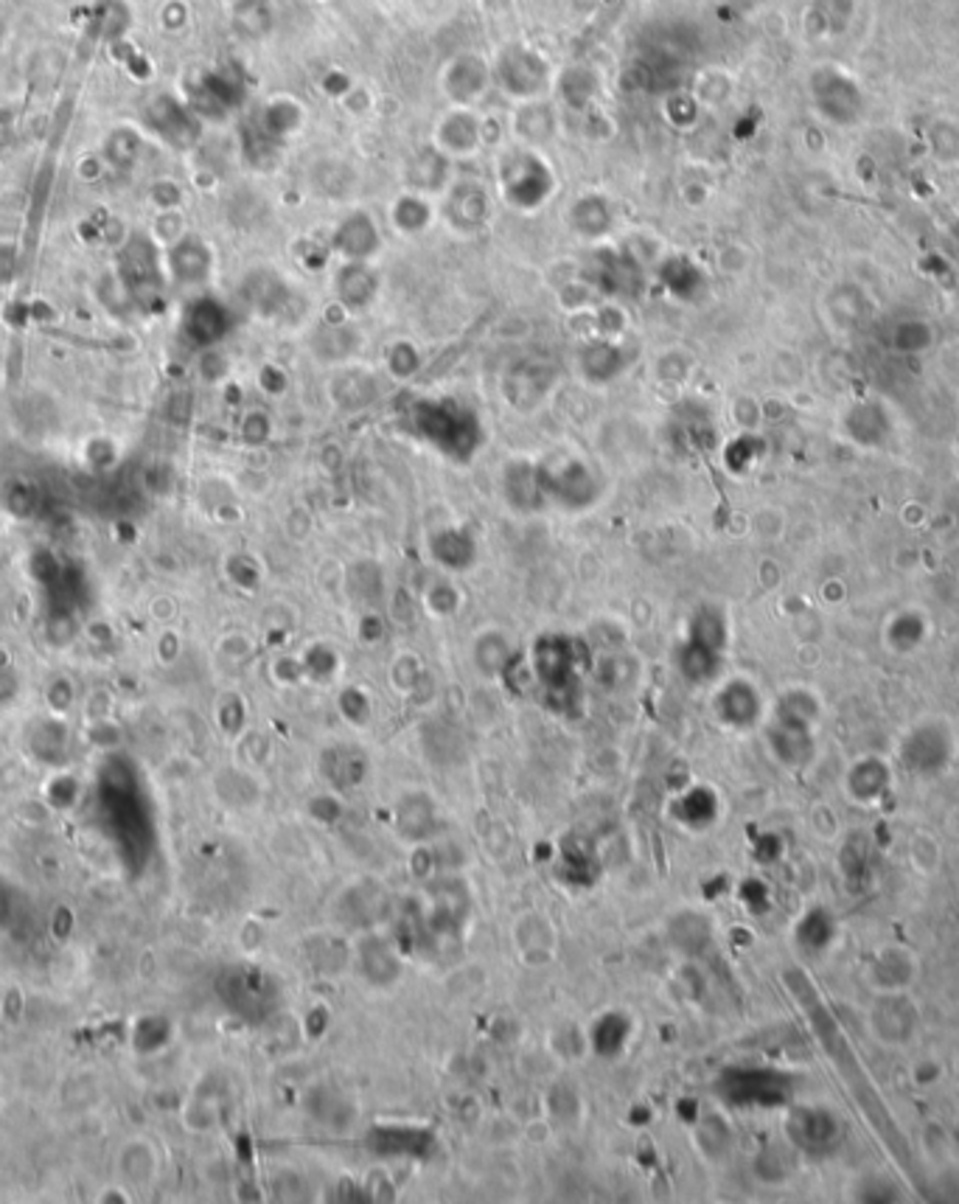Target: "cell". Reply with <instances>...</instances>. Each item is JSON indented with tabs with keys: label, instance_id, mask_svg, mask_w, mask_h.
Returning <instances> with one entry per match:
<instances>
[{
	"label": "cell",
	"instance_id": "6da1fadb",
	"mask_svg": "<svg viewBox=\"0 0 959 1204\" xmlns=\"http://www.w3.org/2000/svg\"><path fill=\"white\" fill-rule=\"evenodd\" d=\"M410 424L421 439L435 444L441 453L455 461H469L475 450L483 444V433L475 413L455 405V401H415L410 408Z\"/></svg>",
	"mask_w": 959,
	"mask_h": 1204
},
{
	"label": "cell",
	"instance_id": "7a4b0ae2",
	"mask_svg": "<svg viewBox=\"0 0 959 1204\" xmlns=\"http://www.w3.org/2000/svg\"><path fill=\"white\" fill-rule=\"evenodd\" d=\"M534 669L539 682L545 685L550 705L567 707L570 696L579 691V655H575V640L564 635H547L536 644Z\"/></svg>",
	"mask_w": 959,
	"mask_h": 1204
},
{
	"label": "cell",
	"instance_id": "3957f363",
	"mask_svg": "<svg viewBox=\"0 0 959 1204\" xmlns=\"http://www.w3.org/2000/svg\"><path fill=\"white\" fill-rule=\"evenodd\" d=\"M545 500L564 506V509H584L595 500V475L581 458L572 455H550L545 464L536 466Z\"/></svg>",
	"mask_w": 959,
	"mask_h": 1204
},
{
	"label": "cell",
	"instance_id": "277c9868",
	"mask_svg": "<svg viewBox=\"0 0 959 1204\" xmlns=\"http://www.w3.org/2000/svg\"><path fill=\"white\" fill-rule=\"evenodd\" d=\"M500 185L516 208H536L550 197V169L530 152H511L500 160Z\"/></svg>",
	"mask_w": 959,
	"mask_h": 1204
},
{
	"label": "cell",
	"instance_id": "5b68a950",
	"mask_svg": "<svg viewBox=\"0 0 959 1204\" xmlns=\"http://www.w3.org/2000/svg\"><path fill=\"white\" fill-rule=\"evenodd\" d=\"M496 79L511 96H536L547 84V65L539 54L527 52L522 45H511L500 54Z\"/></svg>",
	"mask_w": 959,
	"mask_h": 1204
},
{
	"label": "cell",
	"instance_id": "8992f818",
	"mask_svg": "<svg viewBox=\"0 0 959 1204\" xmlns=\"http://www.w3.org/2000/svg\"><path fill=\"white\" fill-rule=\"evenodd\" d=\"M122 281L135 298H144V295H152L160 289L158 253H155V245L149 242L147 236H133L127 248L122 250Z\"/></svg>",
	"mask_w": 959,
	"mask_h": 1204
},
{
	"label": "cell",
	"instance_id": "52a82bcc",
	"mask_svg": "<svg viewBox=\"0 0 959 1204\" xmlns=\"http://www.w3.org/2000/svg\"><path fill=\"white\" fill-rule=\"evenodd\" d=\"M183 329L191 338V343L197 345H214L217 340H222L230 329V315L219 300L214 298H197L194 304L185 309Z\"/></svg>",
	"mask_w": 959,
	"mask_h": 1204
},
{
	"label": "cell",
	"instance_id": "ba28073f",
	"mask_svg": "<svg viewBox=\"0 0 959 1204\" xmlns=\"http://www.w3.org/2000/svg\"><path fill=\"white\" fill-rule=\"evenodd\" d=\"M147 122L160 138L174 144V147H191L194 138H197V122H194V115H191L183 104L174 102V99L163 96L158 99V102H152V107H149L147 113Z\"/></svg>",
	"mask_w": 959,
	"mask_h": 1204
},
{
	"label": "cell",
	"instance_id": "9c48e42d",
	"mask_svg": "<svg viewBox=\"0 0 959 1204\" xmlns=\"http://www.w3.org/2000/svg\"><path fill=\"white\" fill-rule=\"evenodd\" d=\"M169 273L178 284H199L210 273V250L197 236H185L169 250Z\"/></svg>",
	"mask_w": 959,
	"mask_h": 1204
},
{
	"label": "cell",
	"instance_id": "30bf717a",
	"mask_svg": "<svg viewBox=\"0 0 959 1204\" xmlns=\"http://www.w3.org/2000/svg\"><path fill=\"white\" fill-rule=\"evenodd\" d=\"M334 245H338L340 253L349 255L351 262H365V259L374 255L376 248H379V234H376L368 214H351V217L340 225L338 236H334Z\"/></svg>",
	"mask_w": 959,
	"mask_h": 1204
},
{
	"label": "cell",
	"instance_id": "8fae6325",
	"mask_svg": "<svg viewBox=\"0 0 959 1204\" xmlns=\"http://www.w3.org/2000/svg\"><path fill=\"white\" fill-rule=\"evenodd\" d=\"M449 219L455 228L460 230H475L486 223V214H489V200L486 192L475 183H460L449 197Z\"/></svg>",
	"mask_w": 959,
	"mask_h": 1204
},
{
	"label": "cell",
	"instance_id": "7c38bea8",
	"mask_svg": "<svg viewBox=\"0 0 959 1204\" xmlns=\"http://www.w3.org/2000/svg\"><path fill=\"white\" fill-rule=\"evenodd\" d=\"M115 1171L127 1185H147L158 1171V1157L147 1140H129L115 1157Z\"/></svg>",
	"mask_w": 959,
	"mask_h": 1204
},
{
	"label": "cell",
	"instance_id": "4fadbf2b",
	"mask_svg": "<svg viewBox=\"0 0 959 1204\" xmlns=\"http://www.w3.org/2000/svg\"><path fill=\"white\" fill-rule=\"evenodd\" d=\"M433 556L452 570H464L475 561V539L460 529H444L430 539Z\"/></svg>",
	"mask_w": 959,
	"mask_h": 1204
},
{
	"label": "cell",
	"instance_id": "5bb4252c",
	"mask_svg": "<svg viewBox=\"0 0 959 1204\" xmlns=\"http://www.w3.org/2000/svg\"><path fill=\"white\" fill-rule=\"evenodd\" d=\"M338 293L345 306L363 309L365 304H370V298L376 293V275L363 262H349L338 273Z\"/></svg>",
	"mask_w": 959,
	"mask_h": 1204
},
{
	"label": "cell",
	"instance_id": "9a60e30c",
	"mask_svg": "<svg viewBox=\"0 0 959 1204\" xmlns=\"http://www.w3.org/2000/svg\"><path fill=\"white\" fill-rule=\"evenodd\" d=\"M433 1146L430 1135L410 1128H376L374 1151L379 1154H421Z\"/></svg>",
	"mask_w": 959,
	"mask_h": 1204
},
{
	"label": "cell",
	"instance_id": "2e32d148",
	"mask_svg": "<svg viewBox=\"0 0 959 1204\" xmlns=\"http://www.w3.org/2000/svg\"><path fill=\"white\" fill-rule=\"evenodd\" d=\"M572 225L584 236H601L609 230L612 214L601 197H586L579 200L572 208Z\"/></svg>",
	"mask_w": 959,
	"mask_h": 1204
},
{
	"label": "cell",
	"instance_id": "e0dca14e",
	"mask_svg": "<svg viewBox=\"0 0 959 1204\" xmlns=\"http://www.w3.org/2000/svg\"><path fill=\"white\" fill-rule=\"evenodd\" d=\"M483 82H486V68L483 63H477V59H460V63H455V68H452V77H449V84H452V96L455 99H471L477 96L480 90H483Z\"/></svg>",
	"mask_w": 959,
	"mask_h": 1204
},
{
	"label": "cell",
	"instance_id": "ac0fdd59",
	"mask_svg": "<svg viewBox=\"0 0 959 1204\" xmlns=\"http://www.w3.org/2000/svg\"><path fill=\"white\" fill-rule=\"evenodd\" d=\"M620 351L612 345H592L584 354V371L592 379H609L620 371Z\"/></svg>",
	"mask_w": 959,
	"mask_h": 1204
},
{
	"label": "cell",
	"instance_id": "d6986e66",
	"mask_svg": "<svg viewBox=\"0 0 959 1204\" xmlns=\"http://www.w3.org/2000/svg\"><path fill=\"white\" fill-rule=\"evenodd\" d=\"M138 149H140L138 135L129 133V129H118V133L110 135L107 140V160L115 169H127L133 167L135 158H138Z\"/></svg>",
	"mask_w": 959,
	"mask_h": 1204
},
{
	"label": "cell",
	"instance_id": "ffe728a7",
	"mask_svg": "<svg viewBox=\"0 0 959 1204\" xmlns=\"http://www.w3.org/2000/svg\"><path fill=\"white\" fill-rule=\"evenodd\" d=\"M73 702H77V691H73V682H70L68 677H57V680L48 682V689H45V705H48V711H52L54 716L68 714L70 707H73Z\"/></svg>",
	"mask_w": 959,
	"mask_h": 1204
},
{
	"label": "cell",
	"instance_id": "44dd1931",
	"mask_svg": "<svg viewBox=\"0 0 959 1204\" xmlns=\"http://www.w3.org/2000/svg\"><path fill=\"white\" fill-rule=\"evenodd\" d=\"M84 461H88L84 466H90V469L104 472L110 466H115L118 450H115V444L110 439H88L84 441Z\"/></svg>",
	"mask_w": 959,
	"mask_h": 1204
},
{
	"label": "cell",
	"instance_id": "7402d4cb",
	"mask_svg": "<svg viewBox=\"0 0 959 1204\" xmlns=\"http://www.w3.org/2000/svg\"><path fill=\"white\" fill-rule=\"evenodd\" d=\"M426 219H430V211H426V205L419 197H404L396 205V223L404 230H421L426 225Z\"/></svg>",
	"mask_w": 959,
	"mask_h": 1204
},
{
	"label": "cell",
	"instance_id": "603a6c76",
	"mask_svg": "<svg viewBox=\"0 0 959 1204\" xmlns=\"http://www.w3.org/2000/svg\"><path fill=\"white\" fill-rule=\"evenodd\" d=\"M7 509L12 511V514H32L34 509V489L32 484H26V480H12V484H7Z\"/></svg>",
	"mask_w": 959,
	"mask_h": 1204
},
{
	"label": "cell",
	"instance_id": "cb8c5ba5",
	"mask_svg": "<svg viewBox=\"0 0 959 1204\" xmlns=\"http://www.w3.org/2000/svg\"><path fill=\"white\" fill-rule=\"evenodd\" d=\"M110 711H113V696H110L107 691H95V694L84 702V716H88L90 725H93V722H107Z\"/></svg>",
	"mask_w": 959,
	"mask_h": 1204
},
{
	"label": "cell",
	"instance_id": "d4e9b609",
	"mask_svg": "<svg viewBox=\"0 0 959 1204\" xmlns=\"http://www.w3.org/2000/svg\"><path fill=\"white\" fill-rule=\"evenodd\" d=\"M0 1011H3V1016H7L9 1022L23 1020V1011H26V1000H23V995H20L18 988H9L7 995H3V1000H0Z\"/></svg>",
	"mask_w": 959,
	"mask_h": 1204
},
{
	"label": "cell",
	"instance_id": "484cf974",
	"mask_svg": "<svg viewBox=\"0 0 959 1204\" xmlns=\"http://www.w3.org/2000/svg\"><path fill=\"white\" fill-rule=\"evenodd\" d=\"M14 273H18V253L12 245H0V284L12 281Z\"/></svg>",
	"mask_w": 959,
	"mask_h": 1204
},
{
	"label": "cell",
	"instance_id": "4316f807",
	"mask_svg": "<svg viewBox=\"0 0 959 1204\" xmlns=\"http://www.w3.org/2000/svg\"><path fill=\"white\" fill-rule=\"evenodd\" d=\"M95 1202H102V1204H110V1202L127 1204V1202H133V1196H129V1193H127V1188H122V1185H110V1188H102V1191H99V1196H95Z\"/></svg>",
	"mask_w": 959,
	"mask_h": 1204
}]
</instances>
